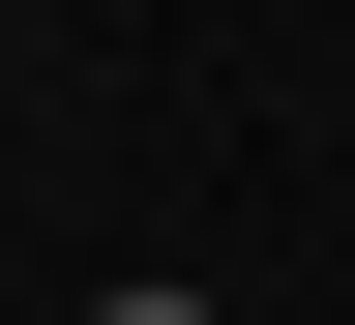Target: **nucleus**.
Instances as JSON below:
<instances>
[{"instance_id": "nucleus-1", "label": "nucleus", "mask_w": 355, "mask_h": 325, "mask_svg": "<svg viewBox=\"0 0 355 325\" xmlns=\"http://www.w3.org/2000/svg\"><path fill=\"white\" fill-rule=\"evenodd\" d=\"M89 325H207V296H89Z\"/></svg>"}]
</instances>
